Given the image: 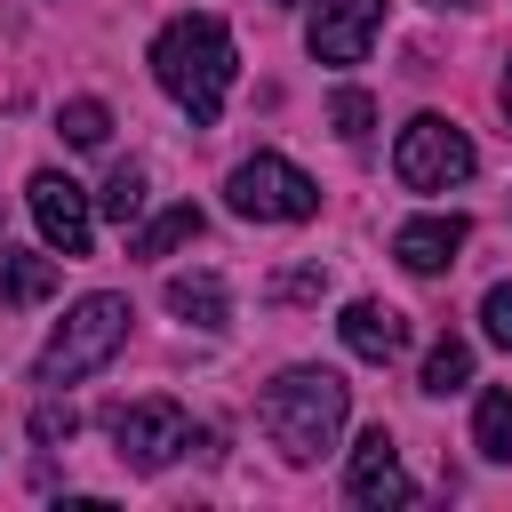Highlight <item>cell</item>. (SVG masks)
Returning <instances> with one entry per match:
<instances>
[{"label": "cell", "instance_id": "obj_1", "mask_svg": "<svg viewBox=\"0 0 512 512\" xmlns=\"http://www.w3.org/2000/svg\"><path fill=\"white\" fill-rule=\"evenodd\" d=\"M232 72H240V48L224 32V16L192 8V16H168L160 40H152V80L168 88L176 112H192V128H208L232 96Z\"/></svg>", "mask_w": 512, "mask_h": 512}, {"label": "cell", "instance_id": "obj_23", "mask_svg": "<svg viewBox=\"0 0 512 512\" xmlns=\"http://www.w3.org/2000/svg\"><path fill=\"white\" fill-rule=\"evenodd\" d=\"M496 96H504V112H512V64H504V80H496Z\"/></svg>", "mask_w": 512, "mask_h": 512}, {"label": "cell", "instance_id": "obj_25", "mask_svg": "<svg viewBox=\"0 0 512 512\" xmlns=\"http://www.w3.org/2000/svg\"><path fill=\"white\" fill-rule=\"evenodd\" d=\"M280 8H296V0H280Z\"/></svg>", "mask_w": 512, "mask_h": 512}, {"label": "cell", "instance_id": "obj_21", "mask_svg": "<svg viewBox=\"0 0 512 512\" xmlns=\"http://www.w3.org/2000/svg\"><path fill=\"white\" fill-rule=\"evenodd\" d=\"M480 328H488V344L512 352V280H496V288L480 296Z\"/></svg>", "mask_w": 512, "mask_h": 512}, {"label": "cell", "instance_id": "obj_22", "mask_svg": "<svg viewBox=\"0 0 512 512\" xmlns=\"http://www.w3.org/2000/svg\"><path fill=\"white\" fill-rule=\"evenodd\" d=\"M320 288H328V272H320V264H296V272L272 280V304H304V296H320Z\"/></svg>", "mask_w": 512, "mask_h": 512}, {"label": "cell", "instance_id": "obj_14", "mask_svg": "<svg viewBox=\"0 0 512 512\" xmlns=\"http://www.w3.org/2000/svg\"><path fill=\"white\" fill-rule=\"evenodd\" d=\"M472 448H480L488 464H512V392H480V408H472Z\"/></svg>", "mask_w": 512, "mask_h": 512}, {"label": "cell", "instance_id": "obj_5", "mask_svg": "<svg viewBox=\"0 0 512 512\" xmlns=\"http://www.w3.org/2000/svg\"><path fill=\"white\" fill-rule=\"evenodd\" d=\"M224 200H232V216H256V224H304V216L320 208V184H312L296 160L256 152V160H240V168L224 176Z\"/></svg>", "mask_w": 512, "mask_h": 512}, {"label": "cell", "instance_id": "obj_6", "mask_svg": "<svg viewBox=\"0 0 512 512\" xmlns=\"http://www.w3.org/2000/svg\"><path fill=\"white\" fill-rule=\"evenodd\" d=\"M112 440H120V464L128 472H168L184 448H192V416L176 400H128L112 416Z\"/></svg>", "mask_w": 512, "mask_h": 512}, {"label": "cell", "instance_id": "obj_20", "mask_svg": "<svg viewBox=\"0 0 512 512\" xmlns=\"http://www.w3.org/2000/svg\"><path fill=\"white\" fill-rule=\"evenodd\" d=\"M72 432H80V408H72V400H40V408H32V440H40V448H56V440H72Z\"/></svg>", "mask_w": 512, "mask_h": 512}, {"label": "cell", "instance_id": "obj_4", "mask_svg": "<svg viewBox=\"0 0 512 512\" xmlns=\"http://www.w3.org/2000/svg\"><path fill=\"white\" fill-rule=\"evenodd\" d=\"M472 168H480L472 136H464L456 120H440V112H416V120L400 128V144H392V176H400L408 192H456Z\"/></svg>", "mask_w": 512, "mask_h": 512}, {"label": "cell", "instance_id": "obj_19", "mask_svg": "<svg viewBox=\"0 0 512 512\" xmlns=\"http://www.w3.org/2000/svg\"><path fill=\"white\" fill-rule=\"evenodd\" d=\"M328 120H336L344 144H360V136L376 128V96H368V88H336V96H328Z\"/></svg>", "mask_w": 512, "mask_h": 512}, {"label": "cell", "instance_id": "obj_13", "mask_svg": "<svg viewBox=\"0 0 512 512\" xmlns=\"http://www.w3.org/2000/svg\"><path fill=\"white\" fill-rule=\"evenodd\" d=\"M56 296V248L32 256V248H0V304H48Z\"/></svg>", "mask_w": 512, "mask_h": 512}, {"label": "cell", "instance_id": "obj_17", "mask_svg": "<svg viewBox=\"0 0 512 512\" xmlns=\"http://www.w3.org/2000/svg\"><path fill=\"white\" fill-rule=\"evenodd\" d=\"M464 384H472V344H464V336H440V344L424 352V392L448 400V392H464Z\"/></svg>", "mask_w": 512, "mask_h": 512}, {"label": "cell", "instance_id": "obj_12", "mask_svg": "<svg viewBox=\"0 0 512 512\" xmlns=\"http://www.w3.org/2000/svg\"><path fill=\"white\" fill-rule=\"evenodd\" d=\"M168 312H176L184 328H208V336H216V328L232 320V296H224L216 272H176V280H168Z\"/></svg>", "mask_w": 512, "mask_h": 512}, {"label": "cell", "instance_id": "obj_16", "mask_svg": "<svg viewBox=\"0 0 512 512\" xmlns=\"http://www.w3.org/2000/svg\"><path fill=\"white\" fill-rule=\"evenodd\" d=\"M184 240H200V208L192 200H176V208H160L144 232H136V256H176Z\"/></svg>", "mask_w": 512, "mask_h": 512}, {"label": "cell", "instance_id": "obj_3", "mask_svg": "<svg viewBox=\"0 0 512 512\" xmlns=\"http://www.w3.org/2000/svg\"><path fill=\"white\" fill-rule=\"evenodd\" d=\"M128 320H136V304L128 296H112V288H96V296H80L56 328H48V344H40V360H32V376L40 384H80V376H96L120 344H128Z\"/></svg>", "mask_w": 512, "mask_h": 512}, {"label": "cell", "instance_id": "obj_8", "mask_svg": "<svg viewBox=\"0 0 512 512\" xmlns=\"http://www.w3.org/2000/svg\"><path fill=\"white\" fill-rule=\"evenodd\" d=\"M384 32V0H312V24H304V48L320 64H360Z\"/></svg>", "mask_w": 512, "mask_h": 512}, {"label": "cell", "instance_id": "obj_24", "mask_svg": "<svg viewBox=\"0 0 512 512\" xmlns=\"http://www.w3.org/2000/svg\"><path fill=\"white\" fill-rule=\"evenodd\" d=\"M440 8H472V0H440Z\"/></svg>", "mask_w": 512, "mask_h": 512}, {"label": "cell", "instance_id": "obj_7", "mask_svg": "<svg viewBox=\"0 0 512 512\" xmlns=\"http://www.w3.org/2000/svg\"><path fill=\"white\" fill-rule=\"evenodd\" d=\"M24 200H32V224H40V240H48L56 256H88V240H96V200H88L64 168H40Z\"/></svg>", "mask_w": 512, "mask_h": 512}, {"label": "cell", "instance_id": "obj_11", "mask_svg": "<svg viewBox=\"0 0 512 512\" xmlns=\"http://www.w3.org/2000/svg\"><path fill=\"white\" fill-rule=\"evenodd\" d=\"M336 336H344V352L352 360H400L408 352V320L392 312V304H376V296H360V304H344V320H336Z\"/></svg>", "mask_w": 512, "mask_h": 512}, {"label": "cell", "instance_id": "obj_2", "mask_svg": "<svg viewBox=\"0 0 512 512\" xmlns=\"http://www.w3.org/2000/svg\"><path fill=\"white\" fill-rule=\"evenodd\" d=\"M344 416H352V384L336 368H280L264 384V400H256V424L272 432V448L288 464H320L336 448Z\"/></svg>", "mask_w": 512, "mask_h": 512}, {"label": "cell", "instance_id": "obj_9", "mask_svg": "<svg viewBox=\"0 0 512 512\" xmlns=\"http://www.w3.org/2000/svg\"><path fill=\"white\" fill-rule=\"evenodd\" d=\"M344 496H352V504H416V480L400 472V448H392V432H384V424H368V432H360L352 472H344Z\"/></svg>", "mask_w": 512, "mask_h": 512}, {"label": "cell", "instance_id": "obj_15", "mask_svg": "<svg viewBox=\"0 0 512 512\" xmlns=\"http://www.w3.org/2000/svg\"><path fill=\"white\" fill-rule=\"evenodd\" d=\"M144 200H152V192H144V168H136V160H120V168L104 176V192H96V208H104L120 232H128V224H144Z\"/></svg>", "mask_w": 512, "mask_h": 512}, {"label": "cell", "instance_id": "obj_10", "mask_svg": "<svg viewBox=\"0 0 512 512\" xmlns=\"http://www.w3.org/2000/svg\"><path fill=\"white\" fill-rule=\"evenodd\" d=\"M472 240V224L456 216V208H440V216H408L400 232H392V256L416 272V280H440L448 264H456V248Z\"/></svg>", "mask_w": 512, "mask_h": 512}, {"label": "cell", "instance_id": "obj_18", "mask_svg": "<svg viewBox=\"0 0 512 512\" xmlns=\"http://www.w3.org/2000/svg\"><path fill=\"white\" fill-rule=\"evenodd\" d=\"M56 136H64V144H80V152H96V144L112 136V112H104L96 96H72V104L56 112Z\"/></svg>", "mask_w": 512, "mask_h": 512}]
</instances>
